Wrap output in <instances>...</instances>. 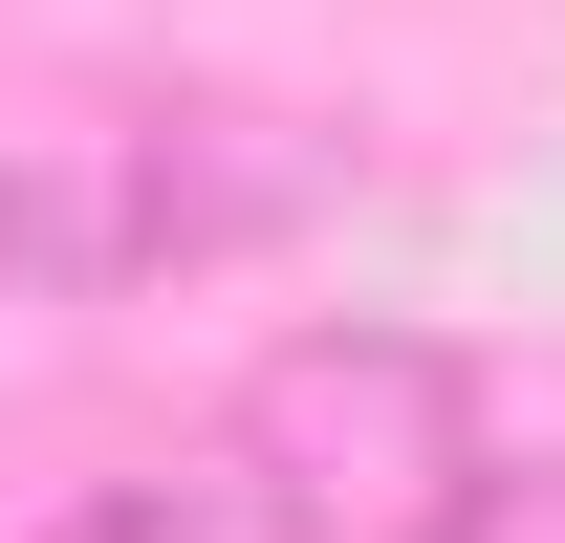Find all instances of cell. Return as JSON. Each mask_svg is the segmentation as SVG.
<instances>
[{
    "label": "cell",
    "mask_w": 565,
    "mask_h": 543,
    "mask_svg": "<svg viewBox=\"0 0 565 543\" xmlns=\"http://www.w3.org/2000/svg\"><path fill=\"white\" fill-rule=\"evenodd\" d=\"M457 543H565V457H544V478L500 457V500H479V522H457Z\"/></svg>",
    "instance_id": "obj_4"
},
{
    "label": "cell",
    "mask_w": 565,
    "mask_h": 543,
    "mask_svg": "<svg viewBox=\"0 0 565 543\" xmlns=\"http://www.w3.org/2000/svg\"><path fill=\"white\" fill-rule=\"evenodd\" d=\"M217 457L262 478V522L282 543H457L500 500V413H479V370L435 327H305V348H262L239 370V435Z\"/></svg>",
    "instance_id": "obj_2"
},
{
    "label": "cell",
    "mask_w": 565,
    "mask_h": 543,
    "mask_svg": "<svg viewBox=\"0 0 565 543\" xmlns=\"http://www.w3.org/2000/svg\"><path fill=\"white\" fill-rule=\"evenodd\" d=\"M349 152L305 109H87L0 152V305H152L196 262H262L282 217H327Z\"/></svg>",
    "instance_id": "obj_1"
},
{
    "label": "cell",
    "mask_w": 565,
    "mask_h": 543,
    "mask_svg": "<svg viewBox=\"0 0 565 543\" xmlns=\"http://www.w3.org/2000/svg\"><path fill=\"white\" fill-rule=\"evenodd\" d=\"M44 543H282V522H262V478H239V457H152V478H87Z\"/></svg>",
    "instance_id": "obj_3"
}]
</instances>
